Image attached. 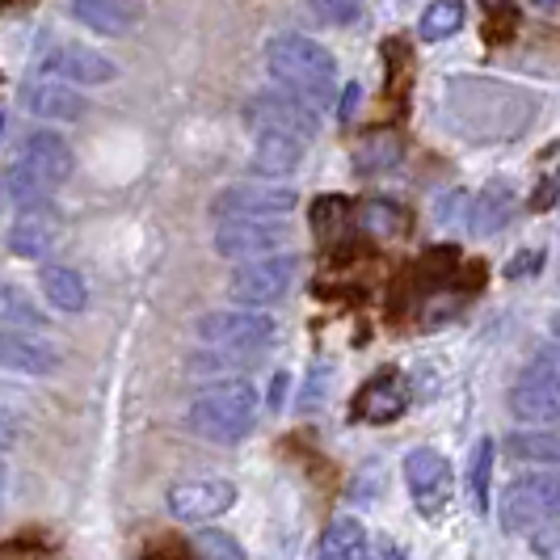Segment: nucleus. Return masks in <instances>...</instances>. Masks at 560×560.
I'll return each instance as SVG.
<instances>
[{"label":"nucleus","instance_id":"obj_1","mask_svg":"<svg viewBox=\"0 0 560 560\" xmlns=\"http://www.w3.org/2000/svg\"><path fill=\"white\" fill-rule=\"evenodd\" d=\"M266 63H270V77L300 102H308L312 110L334 106L337 59L320 43H312L304 34H279L266 43Z\"/></svg>","mask_w":560,"mask_h":560},{"label":"nucleus","instance_id":"obj_2","mask_svg":"<svg viewBox=\"0 0 560 560\" xmlns=\"http://www.w3.org/2000/svg\"><path fill=\"white\" fill-rule=\"evenodd\" d=\"M72 168H77V156H72V148H68L63 136L34 131L22 143L9 177H4V195L13 198L18 207H38V202H47L72 177Z\"/></svg>","mask_w":560,"mask_h":560},{"label":"nucleus","instance_id":"obj_3","mask_svg":"<svg viewBox=\"0 0 560 560\" xmlns=\"http://www.w3.org/2000/svg\"><path fill=\"white\" fill-rule=\"evenodd\" d=\"M190 430L207 443H241L257 425V388L249 380H220L190 400Z\"/></svg>","mask_w":560,"mask_h":560},{"label":"nucleus","instance_id":"obj_4","mask_svg":"<svg viewBox=\"0 0 560 560\" xmlns=\"http://www.w3.org/2000/svg\"><path fill=\"white\" fill-rule=\"evenodd\" d=\"M557 510H560V489L552 472H532V477L510 480L502 489V502H498V518L510 535H539L548 527H557Z\"/></svg>","mask_w":560,"mask_h":560},{"label":"nucleus","instance_id":"obj_5","mask_svg":"<svg viewBox=\"0 0 560 560\" xmlns=\"http://www.w3.org/2000/svg\"><path fill=\"white\" fill-rule=\"evenodd\" d=\"M198 337L211 350H232V354L261 359L275 346L279 325H275V316H266L261 308H224V312H207L198 320Z\"/></svg>","mask_w":560,"mask_h":560},{"label":"nucleus","instance_id":"obj_6","mask_svg":"<svg viewBox=\"0 0 560 560\" xmlns=\"http://www.w3.org/2000/svg\"><path fill=\"white\" fill-rule=\"evenodd\" d=\"M510 413L523 421H557L560 413V366H557V350L544 346L532 363L523 366L518 384L510 388Z\"/></svg>","mask_w":560,"mask_h":560},{"label":"nucleus","instance_id":"obj_7","mask_svg":"<svg viewBox=\"0 0 560 560\" xmlns=\"http://www.w3.org/2000/svg\"><path fill=\"white\" fill-rule=\"evenodd\" d=\"M300 275V257L295 253H266V257H253L245 261L228 291L236 304H249V308H266V304H279L282 295L291 291V282Z\"/></svg>","mask_w":560,"mask_h":560},{"label":"nucleus","instance_id":"obj_8","mask_svg":"<svg viewBox=\"0 0 560 560\" xmlns=\"http://www.w3.org/2000/svg\"><path fill=\"white\" fill-rule=\"evenodd\" d=\"M405 485H409V498L418 505V514L439 518L455 493V472H451L447 455L434 447L409 451L405 455Z\"/></svg>","mask_w":560,"mask_h":560},{"label":"nucleus","instance_id":"obj_9","mask_svg":"<svg viewBox=\"0 0 560 560\" xmlns=\"http://www.w3.org/2000/svg\"><path fill=\"white\" fill-rule=\"evenodd\" d=\"M300 195L287 186H266V182H245V186H228L215 195L211 211L220 220H287L295 211Z\"/></svg>","mask_w":560,"mask_h":560},{"label":"nucleus","instance_id":"obj_10","mask_svg":"<svg viewBox=\"0 0 560 560\" xmlns=\"http://www.w3.org/2000/svg\"><path fill=\"white\" fill-rule=\"evenodd\" d=\"M236 505V485L224 477H198L182 480L168 489V510L173 518L182 523H207V518H220Z\"/></svg>","mask_w":560,"mask_h":560},{"label":"nucleus","instance_id":"obj_11","mask_svg":"<svg viewBox=\"0 0 560 560\" xmlns=\"http://www.w3.org/2000/svg\"><path fill=\"white\" fill-rule=\"evenodd\" d=\"M257 131H287V136H300V140L308 143L316 136V127H320V118L312 110L308 102H300L295 93H261V97H253L249 110H245Z\"/></svg>","mask_w":560,"mask_h":560},{"label":"nucleus","instance_id":"obj_12","mask_svg":"<svg viewBox=\"0 0 560 560\" xmlns=\"http://www.w3.org/2000/svg\"><path fill=\"white\" fill-rule=\"evenodd\" d=\"M287 241L282 220H220L215 228V253L232 261H253L266 253H279Z\"/></svg>","mask_w":560,"mask_h":560},{"label":"nucleus","instance_id":"obj_13","mask_svg":"<svg viewBox=\"0 0 560 560\" xmlns=\"http://www.w3.org/2000/svg\"><path fill=\"white\" fill-rule=\"evenodd\" d=\"M59 241V220L47 202L38 207H18V220L9 228V249L26 261H43L47 253L56 249Z\"/></svg>","mask_w":560,"mask_h":560},{"label":"nucleus","instance_id":"obj_14","mask_svg":"<svg viewBox=\"0 0 560 560\" xmlns=\"http://www.w3.org/2000/svg\"><path fill=\"white\" fill-rule=\"evenodd\" d=\"M47 72H56L59 81L77 84H110L118 77L114 59H106L102 51L84 47V43H59L47 51Z\"/></svg>","mask_w":560,"mask_h":560},{"label":"nucleus","instance_id":"obj_15","mask_svg":"<svg viewBox=\"0 0 560 560\" xmlns=\"http://www.w3.org/2000/svg\"><path fill=\"white\" fill-rule=\"evenodd\" d=\"M409 400H413V396H409L405 375L384 371V375H375L363 393H359V400H354V418L371 421V425H388V421H396L405 409H409Z\"/></svg>","mask_w":560,"mask_h":560},{"label":"nucleus","instance_id":"obj_16","mask_svg":"<svg viewBox=\"0 0 560 560\" xmlns=\"http://www.w3.org/2000/svg\"><path fill=\"white\" fill-rule=\"evenodd\" d=\"M56 366H59V350L47 346L43 337L26 334V329L0 334V371H13V375H51Z\"/></svg>","mask_w":560,"mask_h":560},{"label":"nucleus","instance_id":"obj_17","mask_svg":"<svg viewBox=\"0 0 560 560\" xmlns=\"http://www.w3.org/2000/svg\"><path fill=\"white\" fill-rule=\"evenodd\" d=\"M72 18L93 30V34L118 38V34L140 26L143 9L140 0H72Z\"/></svg>","mask_w":560,"mask_h":560},{"label":"nucleus","instance_id":"obj_18","mask_svg":"<svg viewBox=\"0 0 560 560\" xmlns=\"http://www.w3.org/2000/svg\"><path fill=\"white\" fill-rule=\"evenodd\" d=\"M304 161V140L300 136H287V131H257V143H253L249 165L253 173L261 177H287L295 173Z\"/></svg>","mask_w":560,"mask_h":560},{"label":"nucleus","instance_id":"obj_19","mask_svg":"<svg viewBox=\"0 0 560 560\" xmlns=\"http://www.w3.org/2000/svg\"><path fill=\"white\" fill-rule=\"evenodd\" d=\"M26 110L38 114V118H51V122H77L84 114V97L81 93H72L68 84L59 81H38V84H26Z\"/></svg>","mask_w":560,"mask_h":560},{"label":"nucleus","instance_id":"obj_20","mask_svg":"<svg viewBox=\"0 0 560 560\" xmlns=\"http://www.w3.org/2000/svg\"><path fill=\"white\" fill-rule=\"evenodd\" d=\"M514 202H518V198H514V186H510V182H489L477 195V202H472L468 228H472L477 236L502 232V228L510 224V215H514Z\"/></svg>","mask_w":560,"mask_h":560},{"label":"nucleus","instance_id":"obj_21","mask_svg":"<svg viewBox=\"0 0 560 560\" xmlns=\"http://www.w3.org/2000/svg\"><path fill=\"white\" fill-rule=\"evenodd\" d=\"M38 282H43V295H47V304L56 312L77 316V312H84V304H89V287H84L81 275L68 270V266H47Z\"/></svg>","mask_w":560,"mask_h":560},{"label":"nucleus","instance_id":"obj_22","mask_svg":"<svg viewBox=\"0 0 560 560\" xmlns=\"http://www.w3.org/2000/svg\"><path fill=\"white\" fill-rule=\"evenodd\" d=\"M320 560H366V527L359 518H334L320 535Z\"/></svg>","mask_w":560,"mask_h":560},{"label":"nucleus","instance_id":"obj_23","mask_svg":"<svg viewBox=\"0 0 560 560\" xmlns=\"http://www.w3.org/2000/svg\"><path fill=\"white\" fill-rule=\"evenodd\" d=\"M350 220L363 228L366 236H375V241L405 236V228H409V215H405L396 202H384V198H371V202H363V207H359Z\"/></svg>","mask_w":560,"mask_h":560},{"label":"nucleus","instance_id":"obj_24","mask_svg":"<svg viewBox=\"0 0 560 560\" xmlns=\"http://www.w3.org/2000/svg\"><path fill=\"white\" fill-rule=\"evenodd\" d=\"M464 22H468L464 0H430V9L418 18V34L425 43H443L451 34H459Z\"/></svg>","mask_w":560,"mask_h":560},{"label":"nucleus","instance_id":"obj_25","mask_svg":"<svg viewBox=\"0 0 560 560\" xmlns=\"http://www.w3.org/2000/svg\"><path fill=\"white\" fill-rule=\"evenodd\" d=\"M400 136H393V131H375V136H366L363 143H359V152H354V168L359 173H384V168H396V161H400Z\"/></svg>","mask_w":560,"mask_h":560},{"label":"nucleus","instance_id":"obj_26","mask_svg":"<svg viewBox=\"0 0 560 560\" xmlns=\"http://www.w3.org/2000/svg\"><path fill=\"white\" fill-rule=\"evenodd\" d=\"M350 224V202L341 195H329V198H316V207H312V228H316V236L320 241H341V232Z\"/></svg>","mask_w":560,"mask_h":560},{"label":"nucleus","instance_id":"obj_27","mask_svg":"<svg viewBox=\"0 0 560 560\" xmlns=\"http://www.w3.org/2000/svg\"><path fill=\"white\" fill-rule=\"evenodd\" d=\"M505 451L514 455V459H532V464H552L557 459V434L552 430H532V434H510L505 439Z\"/></svg>","mask_w":560,"mask_h":560},{"label":"nucleus","instance_id":"obj_28","mask_svg":"<svg viewBox=\"0 0 560 560\" xmlns=\"http://www.w3.org/2000/svg\"><path fill=\"white\" fill-rule=\"evenodd\" d=\"M489 485H493V439H480L468 464V489L477 498V510H489Z\"/></svg>","mask_w":560,"mask_h":560},{"label":"nucleus","instance_id":"obj_29","mask_svg":"<svg viewBox=\"0 0 560 560\" xmlns=\"http://www.w3.org/2000/svg\"><path fill=\"white\" fill-rule=\"evenodd\" d=\"M0 316L13 320V325H26V329H43V320H47L30 304L26 291H18V287H0Z\"/></svg>","mask_w":560,"mask_h":560},{"label":"nucleus","instance_id":"obj_30","mask_svg":"<svg viewBox=\"0 0 560 560\" xmlns=\"http://www.w3.org/2000/svg\"><path fill=\"white\" fill-rule=\"evenodd\" d=\"M195 552H198V560H245L241 539L228 532H198Z\"/></svg>","mask_w":560,"mask_h":560},{"label":"nucleus","instance_id":"obj_31","mask_svg":"<svg viewBox=\"0 0 560 560\" xmlns=\"http://www.w3.org/2000/svg\"><path fill=\"white\" fill-rule=\"evenodd\" d=\"M308 9L329 26H354L363 18V0H308Z\"/></svg>","mask_w":560,"mask_h":560},{"label":"nucleus","instance_id":"obj_32","mask_svg":"<svg viewBox=\"0 0 560 560\" xmlns=\"http://www.w3.org/2000/svg\"><path fill=\"white\" fill-rule=\"evenodd\" d=\"M329 375H334V371H329L325 363L312 366L308 380H304V388H300V396H295V409H300V413H312V409L325 400V393H329Z\"/></svg>","mask_w":560,"mask_h":560},{"label":"nucleus","instance_id":"obj_33","mask_svg":"<svg viewBox=\"0 0 560 560\" xmlns=\"http://www.w3.org/2000/svg\"><path fill=\"white\" fill-rule=\"evenodd\" d=\"M539 266H544V253H539V249H523L518 257H514V261H510V266H505V279H514V282L527 279V275H535Z\"/></svg>","mask_w":560,"mask_h":560},{"label":"nucleus","instance_id":"obj_34","mask_svg":"<svg viewBox=\"0 0 560 560\" xmlns=\"http://www.w3.org/2000/svg\"><path fill=\"white\" fill-rule=\"evenodd\" d=\"M359 97H363V89H359V84H346L341 106H337V118H341V122H350V118H354V110H359Z\"/></svg>","mask_w":560,"mask_h":560},{"label":"nucleus","instance_id":"obj_35","mask_svg":"<svg viewBox=\"0 0 560 560\" xmlns=\"http://www.w3.org/2000/svg\"><path fill=\"white\" fill-rule=\"evenodd\" d=\"M552 202H557V182H552V177H544V186H539V190H535L532 207H535V211H548V207H552Z\"/></svg>","mask_w":560,"mask_h":560},{"label":"nucleus","instance_id":"obj_36","mask_svg":"<svg viewBox=\"0 0 560 560\" xmlns=\"http://www.w3.org/2000/svg\"><path fill=\"white\" fill-rule=\"evenodd\" d=\"M287 384H291L287 375H275V388H270V409H279V405H282V393H287Z\"/></svg>","mask_w":560,"mask_h":560},{"label":"nucleus","instance_id":"obj_37","mask_svg":"<svg viewBox=\"0 0 560 560\" xmlns=\"http://www.w3.org/2000/svg\"><path fill=\"white\" fill-rule=\"evenodd\" d=\"M4 447H9V430H0V502H4V480H9V472H4Z\"/></svg>","mask_w":560,"mask_h":560},{"label":"nucleus","instance_id":"obj_38","mask_svg":"<svg viewBox=\"0 0 560 560\" xmlns=\"http://www.w3.org/2000/svg\"><path fill=\"white\" fill-rule=\"evenodd\" d=\"M535 9H544V13H552V9H557V0H532Z\"/></svg>","mask_w":560,"mask_h":560},{"label":"nucleus","instance_id":"obj_39","mask_svg":"<svg viewBox=\"0 0 560 560\" xmlns=\"http://www.w3.org/2000/svg\"><path fill=\"white\" fill-rule=\"evenodd\" d=\"M384 560H409V557H405L400 548H388V552H384Z\"/></svg>","mask_w":560,"mask_h":560},{"label":"nucleus","instance_id":"obj_40","mask_svg":"<svg viewBox=\"0 0 560 560\" xmlns=\"http://www.w3.org/2000/svg\"><path fill=\"white\" fill-rule=\"evenodd\" d=\"M0 140H4V110H0Z\"/></svg>","mask_w":560,"mask_h":560},{"label":"nucleus","instance_id":"obj_41","mask_svg":"<svg viewBox=\"0 0 560 560\" xmlns=\"http://www.w3.org/2000/svg\"><path fill=\"white\" fill-rule=\"evenodd\" d=\"M485 4H489V9H493V4H502V0H485Z\"/></svg>","mask_w":560,"mask_h":560},{"label":"nucleus","instance_id":"obj_42","mask_svg":"<svg viewBox=\"0 0 560 560\" xmlns=\"http://www.w3.org/2000/svg\"><path fill=\"white\" fill-rule=\"evenodd\" d=\"M0 4H9V0H0Z\"/></svg>","mask_w":560,"mask_h":560}]
</instances>
